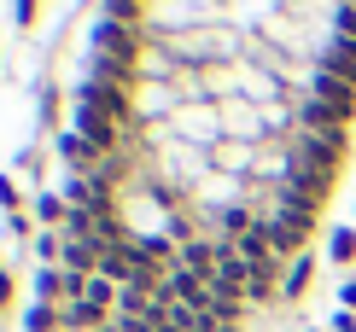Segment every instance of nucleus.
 <instances>
[{
    "instance_id": "obj_14",
    "label": "nucleus",
    "mask_w": 356,
    "mask_h": 332,
    "mask_svg": "<svg viewBox=\"0 0 356 332\" xmlns=\"http://www.w3.org/2000/svg\"><path fill=\"white\" fill-rule=\"evenodd\" d=\"M18 24H35V0H18Z\"/></svg>"
},
{
    "instance_id": "obj_3",
    "label": "nucleus",
    "mask_w": 356,
    "mask_h": 332,
    "mask_svg": "<svg viewBox=\"0 0 356 332\" xmlns=\"http://www.w3.org/2000/svg\"><path fill=\"white\" fill-rule=\"evenodd\" d=\"M316 99L327 105L333 117H350V105H356V88H345L339 76H327V70H321V76H316Z\"/></svg>"
},
{
    "instance_id": "obj_10",
    "label": "nucleus",
    "mask_w": 356,
    "mask_h": 332,
    "mask_svg": "<svg viewBox=\"0 0 356 332\" xmlns=\"http://www.w3.org/2000/svg\"><path fill=\"white\" fill-rule=\"evenodd\" d=\"M339 35L356 41V6H339Z\"/></svg>"
},
{
    "instance_id": "obj_15",
    "label": "nucleus",
    "mask_w": 356,
    "mask_h": 332,
    "mask_svg": "<svg viewBox=\"0 0 356 332\" xmlns=\"http://www.w3.org/2000/svg\"><path fill=\"white\" fill-rule=\"evenodd\" d=\"M12 304V274H0V309Z\"/></svg>"
},
{
    "instance_id": "obj_18",
    "label": "nucleus",
    "mask_w": 356,
    "mask_h": 332,
    "mask_svg": "<svg viewBox=\"0 0 356 332\" xmlns=\"http://www.w3.org/2000/svg\"><path fill=\"white\" fill-rule=\"evenodd\" d=\"M345 6H356V0H345Z\"/></svg>"
},
{
    "instance_id": "obj_5",
    "label": "nucleus",
    "mask_w": 356,
    "mask_h": 332,
    "mask_svg": "<svg viewBox=\"0 0 356 332\" xmlns=\"http://www.w3.org/2000/svg\"><path fill=\"white\" fill-rule=\"evenodd\" d=\"M24 332H58V309H47V304H35L24 315Z\"/></svg>"
},
{
    "instance_id": "obj_9",
    "label": "nucleus",
    "mask_w": 356,
    "mask_h": 332,
    "mask_svg": "<svg viewBox=\"0 0 356 332\" xmlns=\"http://www.w3.org/2000/svg\"><path fill=\"white\" fill-rule=\"evenodd\" d=\"M35 292H41V304H53V297H58V274H53V268H41V280H35Z\"/></svg>"
},
{
    "instance_id": "obj_8",
    "label": "nucleus",
    "mask_w": 356,
    "mask_h": 332,
    "mask_svg": "<svg viewBox=\"0 0 356 332\" xmlns=\"http://www.w3.org/2000/svg\"><path fill=\"white\" fill-rule=\"evenodd\" d=\"M35 216H41V222H58V216H65V204H58L53 192H41V199H35Z\"/></svg>"
},
{
    "instance_id": "obj_6",
    "label": "nucleus",
    "mask_w": 356,
    "mask_h": 332,
    "mask_svg": "<svg viewBox=\"0 0 356 332\" xmlns=\"http://www.w3.org/2000/svg\"><path fill=\"white\" fill-rule=\"evenodd\" d=\"M309 285V256H298V263H292V274H286V297H298Z\"/></svg>"
},
{
    "instance_id": "obj_13",
    "label": "nucleus",
    "mask_w": 356,
    "mask_h": 332,
    "mask_svg": "<svg viewBox=\"0 0 356 332\" xmlns=\"http://www.w3.org/2000/svg\"><path fill=\"white\" fill-rule=\"evenodd\" d=\"M12 204H18V187H12V181L0 175V210H12Z\"/></svg>"
},
{
    "instance_id": "obj_7",
    "label": "nucleus",
    "mask_w": 356,
    "mask_h": 332,
    "mask_svg": "<svg viewBox=\"0 0 356 332\" xmlns=\"http://www.w3.org/2000/svg\"><path fill=\"white\" fill-rule=\"evenodd\" d=\"M350 256H356V233L339 228V233H333V263H350Z\"/></svg>"
},
{
    "instance_id": "obj_16",
    "label": "nucleus",
    "mask_w": 356,
    "mask_h": 332,
    "mask_svg": "<svg viewBox=\"0 0 356 332\" xmlns=\"http://www.w3.org/2000/svg\"><path fill=\"white\" fill-rule=\"evenodd\" d=\"M345 304H350V309H356V280H350V285H345Z\"/></svg>"
},
{
    "instance_id": "obj_1",
    "label": "nucleus",
    "mask_w": 356,
    "mask_h": 332,
    "mask_svg": "<svg viewBox=\"0 0 356 332\" xmlns=\"http://www.w3.org/2000/svg\"><path fill=\"white\" fill-rule=\"evenodd\" d=\"M263 228H269V245H275V256H298L304 233L316 228V216H298V210H286V216H269Z\"/></svg>"
},
{
    "instance_id": "obj_17",
    "label": "nucleus",
    "mask_w": 356,
    "mask_h": 332,
    "mask_svg": "<svg viewBox=\"0 0 356 332\" xmlns=\"http://www.w3.org/2000/svg\"><path fill=\"white\" fill-rule=\"evenodd\" d=\"M99 332H117V326H99Z\"/></svg>"
},
{
    "instance_id": "obj_12",
    "label": "nucleus",
    "mask_w": 356,
    "mask_h": 332,
    "mask_svg": "<svg viewBox=\"0 0 356 332\" xmlns=\"http://www.w3.org/2000/svg\"><path fill=\"white\" fill-rule=\"evenodd\" d=\"M111 12L117 18H140V0H111Z\"/></svg>"
},
{
    "instance_id": "obj_11",
    "label": "nucleus",
    "mask_w": 356,
    "mask_h": 332,
    "mask_svg": "<svg viewBox=\"0 0 356 332\" xmlns=\"http://www.w3.org/2000/svg\"><path fill=\"white\" fill-rule=\"evenodd\" d=\"M35 256H41V263H53V256H58V239L41 233V239H35Z\"/></svg>"
},
{
    "instance_id": "obj_4",
    "label": "nucleus",
    "mask_w": 356,
    "mask_h": 332,
    "mask_svg": "<svg viewBox=\"0 0 356 332\" xmlns=\"http://www.w3.org/2000/svg\"><path fill=\"white\" fill-rule=\"evenodd\" d=\"M327 76H339L345 88H356V41L339 35L333 47H327Z\"/></svg>"
},
{
    "instance_id": "obj_2",
    "label": "nucleus",
    "mask_w": 356,
    "mask_h": 332,
    "mask_svg": "<svg viewBox=\"0 0 356 332\" xmlns=\"http://www.w3.org/2000/svg\"><path fill=\"white\" fill-rule=\"evenodd\" d=\"M298 158L316 163V169H333V163L345 158V134H339V128H327V134H304V140H298Z\"/></svg>"
}]
</instances>
